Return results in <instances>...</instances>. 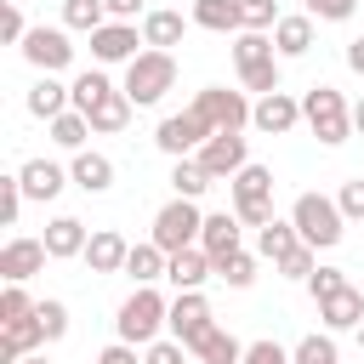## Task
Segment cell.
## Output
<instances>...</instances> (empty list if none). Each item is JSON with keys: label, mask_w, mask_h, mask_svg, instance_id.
<instances>
[{"label": "cell", "mask_w": 364, "mask_h": 364, "mask_svg": "<svg viewBox=\"0 0 364 364\" xmlns=\"http://www.w3.org/2000/svg\"><path fill=\"white\" fill-rule=\"evenodd\" d=\"M165 324H171V301H165L154 284H136V290L119 301V313H114V330H119V341H131V347H154Z\"/></svg>", "instance_id": "cell-1"}, {"label": "cell", "mask_w": 364, "mask_h": 364, "mask_svg": "<svg viewBox=\"0 0 364 364\" xmlns=\"http://www.w3.org/2000/svg\"><path fill=\"white\" fill-rule=\"evenodd\" d=\"M290 222H296L301 245H313V250H330V245H341V233H347V216H341V205H336L330 193H296Z\"/></svg>", "instance_id": "cell-2"}, {"label": "cell", "mask_w": 364, "mask_h": 364, "mask_svg": "<svg viewBox=\"0 0 364 364\" xmlns=\"http://www.w3.org/2000/svg\"><path fill=\"white\" fill-rule=\"evenodd\" d=\"M301 119H307V131H313L324 148H341V142L353 136V108L341 102L336 85H313V91H301Z\"/></svg>", "instance_id": "cell-3"}, {"label": "cell", "mask_w": 364, "mask_h": 364, "mask_svg": "<svg viewBox=\"0 0 364 364\" xmlns=\"http://www.w3.org/2000/svg\"><path fill=\"white\" fill-rule=\"evenodd\" d=\"M171 85H176V57H171V51H142L136 63H125V85H119V91H125L136 108H154Z\"/></svg>", "instance_id": "cell-4"}, {"label": "cell", "mask_w": 364, "mask_h": 364, "mask_svg": "<svg viewBox=\"0 0 364 364\" xmlns=\"http://www.w3.org/2000/svg\"><path fill=\"white\" fill-rule=\"evenodd\" d=\"M228 188H233V216L262 233V228L273 222V171H267V165H245Z\"/></svg>", "instance_id": "cell-5"}, {"label": "cell", "mask_w": 364, "mask_h": 364, "mask_svg": "<svg viewBox=\"0 0 364 364\" xmlns=\"http://www.w3.org/2000/svg\"><path fill=\"white\" fill-rule=\"evenodd\" d=\"M199 233H205V216H199L193 199H171V205H159V216H154V245H159L165 256L193 250Z\"/></svg>", "instance_id": "cell-6"}, {"label": "cell", "mask_w": 364, "mask_h": 364, "mask_svg": "<svg viewBox=\"0 0 364 364\" xmlns=\"http://www.w3.org/2000/svg\"><path fill=\"white\" fill-rule=\"evenodd\" d=\"M210 131H245L250 125V108L256 102H245V91H228V85H205L193 102H188Z\"/></svg>", "instance_id": "cell-7"}, {"label": "cell", "mask_w": 364, "mask_h": 364, "mask_svg": "<svg viewBox=\"0 0 364 364\" xmlns=\"http://www.w3.org/2000/svg\"><path fill=\"white\" fill-rule=\"evenodd\" d=\"M210 330H216V318H210V301L199 296V290H176V301H171V336L199 358V347L210 341Z\"/></svg>", "instance_id": "cell-8"}, {"label": "cell", "mask_w": 364, "mask_h": 364, "mask_svg": "<svg viewBox=\"0 0 364 364\" xmlns=\"http://www.w3.org/2000/svg\"><path fill=\"white\" fill-rule=\"evenodd\" d=\"M210 136H216V131H210V125H205V119H199L193 108H182V114L159 119V131H154V142H159V148H165L171 159H193V154H199V148H205Z\"/></svg>", "instance_id": "cell-9"}, {"label": "cell", "mask_w": 364, "mask_h": 364, "mask_svg": "<svg viewBox=\"0 0 364 364\" xmlns=\"http://www.w3.org/2000/svg\"><path fill=\"white\" fill-rule=\"evenodd\" d=\"M17 51H23V57H28V63H34L40 74H63V68L74 63L68 28H46V23H40V28H28V40H23Z\"/></svg>", "instance_id": "cell-10"}, {"label": "cell", "mask_w": 364, "mask_h": 364, "mask_svg": "<svg viewBox=\"0 0 364 364\" xmlns=\"http://www.w3.org/2000/svg\"><path fill=\"white\" fill-rule=\"evenodd\" d=\"M193 159H199V165H205L216 182H233V176L250 165V154H245V136H239V131H216V136H210V142H205Z\"/></svg>", "instance_id": "cell-11"}, {"label": "cell", "mask_w": 364, "mask_h": 364, "mask_svg": "<svg viewBox=\"0 0 364 364\" xmlns=\"http://www.w3.org/2000/svg\"><path fill=\"white\" fill-rule=\"evenodd\" d=\"M51 262V250H46V239H6V250H0V279L6 284H28L40 267Z\"/></svg>", "instance_id": "cell-12"}, {"label": "cell", "mask_w": 364, "mask_h": 364, "mask_svg": "<svg viewBox=\"0 0 364 364\" xmlns=\"http://www.w3.org/2000/svg\"><path fill=\"white\" fill-rule=\"evenodd\" d=\"M250 125H256V131H267V136L296 131V125H301V97H290V91H267V97H256Z\"/></svg>", "instance_id": "cell-13"}, {"label": "cell", "mask_w": 364, "mask_h": 364, "mask_svg": "<svg viewBox=\"0 0 364 364\" xmlns=\"http://www.w3.org/2000/svg\"><path fill=\"white\" fill-rule=\"evenodd\" d=\"M142 34H136V23H102L97 34H91V57L97 63H136L142 51Z\"/></svg>", "instance_id": "cell-14"}, {"label": "cell", "mask_w": 364, "mask_h": 364, "mask_svg": "<svg viewBox=\"0 0 364 364\" xmlns=\"http://www.w3.org/2000/svg\"><path fill=\"white\" fill-rule=\"evenodd\" d=\"M125 256H131V239H125L119 228H97L80 262H85L91 273H125Z\"/></svg>", "instance_id": "cell-15"}, {"label": "cell", "mask_w": 364, "mask_h": 364, "mask_svg": "<svg viewBox=\"0 0 364 364\" xmlns=\"http://www.w3.org/2000/svg\"><path fill=\"white\" fill-rule=\"evenodd\" d=\"M68 108H74V85H63L57 74H40V80L28 85V114H34V119L51 125V119L68 114Z\"/></svg>", "instance_id": "cell-16"}, {"label": "cell", "mask_w": 364, "mask_h": 364, "mask_svg": "<svg viewBox=\"0 0 364 364\" xmlns=\"http://www.w3.org/2000/svg\"><path fill=\"white\" fill-rule=\"evenodd\" d=\"M68 182H74L80 193H108V188H114V159L97 154V148H80L74 165H68Z\"/></svg>", "instance_id": "cell-17"}, {"label": "cell", "mask_w": 364, "mask_h": 364, "mask_svg": "<svg viewBox=\"0 0 364 364\" xmlns=\"http://www.w3.org/2000/svg\"><path fill=\"white\" fill-rule=\"evenodd\" d=\"M17 182H23V193L28 199H57L63 188H68V171L57 165V159H23V171H17Z\"/></svg>", "instance_id": "cell-18"}, {"label": "cell", "mask_w": 364, "mask_h": 364, "mask_svg": "<svg viewBox=\"0 0 364 364\" xmlns=\"http://www.w3.org/2000/svg\"><path fill=\"white\" fill-rule=\"evenodd\" d=\"M239 216L233 210H216V216H205V233H199V250L210 256V262H222V256H233V250H245L239 245Z\"/></svg>", "instance_id": "cell-19"}, {"label": "cell", "mask_w": 364, "mask_h": 364, "mask_svg": "<svg viewBox=\"0 0 364 364\" xmlns=\"http://www.w3.org/2000/svg\"><path fill=\"white\" fill-rule=\"evenodd\" d=\"M85 245H91V233H85L80 216H51V222H46V250H51V262L85 256Z\"/></svg>", "instance_id": "cell-20"}, {"label": "cell", "mask_w": 364, "mask_h": 364, "mask_svg": "<svg viewBox=\"0 0 364 364\" xmlns=\"http://www.w3.org/2000/svg\"><path fill=\"white\" fill-rule=\"evenodd\" d=\"M34 347H46V330H40V318H17V324H0V364H23Z\"/></svg>", "instance_id": "cell-21"}, {"label": "cell", "mask_w": 364, "mask_h": 364, "mask_svg": "<svg viewBox=\"0 0 364 364\" xmlns=\"http://www.w3.org/2000/svg\"><path fill=\"white\" fill-rule=\"evenodd\" d=\"M318 318H324V330H358L364 324V296L347 284V290H336V296L318 301Z\"/></svg>", "instance_id": "cell-22"}, {"label": "cell", "mask_w": 364, "mask_h": 364, "mask_svg": "<svg viewBox=\"0 0 364 364\" xmlns=\"http://www.w3.org/2000/svg\"><path fill=\"white\" fill-rule=\"evenodd\" d=\"M193 28H210V34H239L245 17H239V0H193Z\"/></svg>", "instance_id": "cell-23"}, {"label": "cell", "mask_w": 364, "mask_h": 364, "mask_svg": "<svg viewBox=\"0 0 364 364\" xmlns=\"http://www.w3.org/2000/svg\"><path fill=\"white\" fill-rule=\"evenodd\" d=\"M182 34H188L182 11H148L142 17V46L148 51H171V46H182Z\"/></svg>", "instance_id": "cell-24"}, {"label": "cell", "mask_w": 364, "mask_h": 364, "mask_svg": "<svg viewBox=\"0 0 364 364\" xmlns=\"http://www.w3.org/2000/svg\"><path fill=\"white\" fill-rule=\"evenodd\" d=\"M273 51H279V57H307V51H313V17H307V11L279 17V28H273Z\"/></svg>", "instance_id": "cell-25"}, {"label": "cell", "mask_w": 364, "mask_h": 364, "mask_svg": "<svg viewBox=\"0 0 364 364\" xmlns=\"http://www.w3.org/2000/svg\"><path fill=\"white\" fill-rule=\"evenodd\" d=\"M210 273H216V262H210V256L193 245V250H176V256H171V273H165V279H171L176 290H199Z\"/></svg>", "instance_id": "cell-26"}, {"label": "cell", "mask_w": 364, "mask_h": 364, "mask_svg": "<svg viewBox=\"0 0 364 364\" xmlns=\"http://www.w3.org/2000/svg\"><path fill=\"white\" fill-rule=\"evenodd\" d=\"M131 108H136V102H131L125 91H108V97H102V102H97V108L85 114V119H91V131L114 136V131H125V125H131Z\"/></svg>", "instance_id": "cell-27"}, {"label": "cell", "mask_w": 364, "mask_h": 364, "mask_svg": "<svg viewBox=\"0 0 364 364\" xmlns=\"http://www.w3.org/2000/svg\"><path fill=\"white\" fill-rule=\"evenodd\" d=\"M296 245H301V233H296V222H279V216H273V222H267V228L256 233V256H267L273 267H279V262H284V256H290Z\"/></svg>", "instance_id": "cell-28"}, {"label": "cell", "mask_w": 364, "mask_h": 364, "mask_svg": "<svg viewBox=\"0 0 364 364\" xmlns=\"http://www.w3.org/2000/svg\"><path fill=\"white\" fill-rule=\"evenodd\" d=\"M125 273L136 279V284H154V279H165L171 273V256L148 239V245H131V256H125Z\"/></svg>", "instance_id": "cell-29"}, {"label": "cell", "mask_w": 364, "mask_h": 364, "mask_svg": "<svg viewBox=\"0 0 364 364\" xmlns=\"http://www.w3.org/2000/svg\"><path fill=\"white\" fill-rule=\"evenodd\" d=\"M108 91H119V85H114L102 68H85V74H74V108H80V114H91V108H97Z\"/></svg>", "instance_id": "cell-30"}, {"label": "cell", "mask_w": 364, "mask_h": 364, "mask_svg": "<svg viewBox=\"0 0 364 364\" xmlns=\"http://www.w3.org/2000/svg\"><path fill=\"white\" fill-rule=\"evenodd\" d=\"M85 136H91V119H85L80 108H68V114H57V119H51V142H57V148L80 154V148H85Z\"/></svg>", "instance_id": "cell-31"}, {"label": "cell", "mask_w": 364, "mask_h": 364, "mask_svg": "<svg viewBox=\"0 0 364 364\" xmlns=\"http://www.w3.org/2000/svg\"><path fill=\"white\" fill-rule=\"evenodd\" d=\"M210 182H216V176H210L199 159H176V165H171V188H176V199H199Z\"/></svg>", "instance_id": "cell-32"}, {"label": "cell", "mask_w": 364, "mask_h": 364, "mask_svg": "<svg viewBox=\"0 0 364 364\" xmlns=\"http://www.w3.org/2000/svg\"><path fill=\"white\" fill-rule=\"evenodd\" d=\"M102 23H108V6H102V0H63V28L97 34Z\"/></svg>", "instance_id": "cell-33"}, {"label": "cell", "mask_w": 364, "mask_h": 364, "mask_svg": "<svg viewBox=\"0 0 364 364\" xmlns=\"http://www.w3.org/2000/svg\"><path fill=\"white\" fill-rule=\"evenodd\" d=\"M267 57H279V51H273V34H250V28L233 34V63H239V68H256V63H267Z\"/></svg>", "instance_id": "cell-34"}, {"label": "cell", "mask_w": 364, "mask_h": 364, "mask_svg": "<svg viewBox=\"0 0 364 364\" xmlns=\"http://www.w3.org/2000/svg\"><path fill=\"white\" fill-rule=\"evenodd\" d=\"M216 279H222V284H233V290H250V284H256V256H250V250L222 256V262H216Z\"/></svg>", "instance_id": "cell-35"}, {"label": "cell", "mask_w": 364, "mask_h": 364, "mask_svg": "<svg viewBox=\"0 0 364 364\" xmlns=\"http://www.w3.org/2000/svg\"><path fill=\"white\" fill-rule=\"evenodd\" d=\"M199 358H210V364H245V347H239V336H233V330H222V324H216V330H210V341L199 347Z\"/></svg>", "instance_id": "cell-36"}, {"label": "cell", "mask_w": 364, "mask_h": 364, "mask_svg": "<svg viewBox=\"0 0 364 364\" xmlns=\"http://www.w3.org/2000/svg\"><path fill=\"white\" fill-rule=\"evenodd\" d=\"M290 364H341L336 336H301V341H296V353H290Z\"/></svg>", "instance_id": "cell-37"}, {"label": "cell", "mask_w": 364, "mask_h": 364, "mask_svg": "<svg viewBox=\"0 0 364 364\" xmlns=\"http://www.w3.org/2000/svg\"><path fill=\"white\" fill-rule=\"evenodd\" d=\"M34 307H40V301H34V296H28L23 284H6V290H0V324H17V318H34Z\"/></svg>", "instance_id": "cell-38"}, {"label": "cell", "mask_w": 364, "mask_h": 364, "mask_svg": "<svg viewBox=\"0 0 364 364\" xmlns=\"http://www.w3.org/2000/svg\"><path fill=\"white\" fill-rule=\"evenodd\" d=\"M34 318H40V330H46V341H63V336H68V307H63L57 296H46V301L34 307Z\"/></svg>", "instance_id": "cell-39"}, {"label": "cell", "mask_w": 364, "mask_h": 364, "mask_svg": "<svg viewBox=\"0 0 364 364\" xmlns=\"http://www.w3.org/2000/svg\"><path fill=\"white\" fill-rule=\"evenodd\" d=\"M239 17H245V28H250V34L279 28V6H273V0H239Z\"/></svg>", "instance_id": "cell-40"}, {"label": "cell", "mask_w": 364, "mask_h": 364, "mask_svg": "<svg viewBox=\"0 0 364 364\" xmlns=\"http://www.w3.org/2000/svg\"><path fill=\"white\" fill-rule=\"evenodd\" d=\"M239 80H245V91H256V97L279 91V57H267V63H256V68H239Z\"/></svg>", "instance_id": "cell-41"}, {"label": "cell", "mask_w": 364, "mask_h": 364, "mask_svg": "<svg viewBox=\"0 0 364 364\" xmlns=\"http://www.w3.org/2000/svg\"><path fill=\"white\" fill-rule=\"evenodd\" d=\"M23 199H28V193H23V182H17V176H0V222H6V228H17Z\"/></svg>", "instance_id": "cell-42"}, {"label": "cell", "mask_w": 364, "mask_h": 364, "mask_svg": "<svg viewBox=\"0 0 364 364\" xmlns=\"http://www.w3.org/2000/svg\"><path fill=\"white\" fill-rule=\"evenodd\" d=\"M353 279L341 273V267H313V279H307V290H313V301H324V296H336V290H347Z\"/></svg>", "instance_id": "cell-43"}, {"label": "cell", "mask_w": 364, "mask_h": 364, "mask_svg": "<svg viewBox=\"0 0 364 364\" xmlns=\"http://www.w3.org/2000/svg\"><path fill=\"white\" fill-rule=\"evenodd\" d=\"M336 205H341V216H347V222H364V176H347V182H341V193H336Z\"/></svg>", "instance_id": "cell-44"}, {"label": "cell", "mask_w": 364, "mask_h": 364, "mask_svg": "<svg viewBox=\"0 0 364 364\" xmlns=\"http://www.w3.org/2000/svg\"><path fill=\"white\" fill-rule=\"evenodd\" d=\"M307 6V17H318V23H347L353 11H358V0H301Z\"/></svg>", "instance_id": "cell-45"}, {"label": "cell", "mask_w": 364, "mask_h": 364, "mask_svg": "<svg viewBox=\"0 0 364 364\" xmlns=\"http://www.w3.org/2000/svg\"><path fill=\"white\" fill-rule=\"evenodd\" d=\"M313 256H318L313 245H296V250H290V256L279 262V273H284V279H313V267H318Z\"/></svg>", "instance_id": "cell-46"}, {"label": "cell", "mask_w": 364, "mask_h": 364, "mask_svg": "<svg viewBox=\"0 0 364 364\" xmlns=\"http://www.w3.org/2000/svg\"><path fill=\"white\" fill-rule=\"evenodd\" d=\"M142 358H148V364H188V347H182L176 336H159V341H154Z\"/></svg>", "instance_id": "cell-47"}, {"label": "cell", "mask_w": 364, "mask_h": 364, "mask_svg": "<svg viewBox=\"0 0 364 364\" xmlns=\"http://www.w3.org/2000/svg\"><path fill=\"white\" fill-rule=\"evenodd\" d=\"M245 364H290V353L267 336V341H250V347H245Z\"/></svg>", "instance_id": "cell-48"}, {"label": "cell", "mask_w": 364, "mask_h": 364, "mask_svg": "<svg viewBox=\"0 0 364 364\" xmlns=\"http://www.w3.org/2000/svg\"><path fill=\"white\" fill-rule=\"evenodd\" d=\"M0 40H6V46H23V40H28V23H23L17 6H6V17H0Z\"/></svg>", "instance_id": "cell-49"}, {"label": "cell", "mask_w": 364, "mask_h": 364, "mask_svg": "<svg viewBox=\"0 0 364 364\" xmlns=\"http://www.w3.org/2000/svg\"><path fill=\"white\" fill-rule=\"evenodd\" d=\"M97 364H148V358H136V347H131V341H114V347H102V353H97Z\"/></svg>", "instance_id": "cell-50"}, {"label": "cell", "mask_w": 364, "mask_h": 364, "mask_svg": "<svg viewBox=\"0 0 364 364\" xmlns=\"http://www.w3.org/2000/svg\"><path fill=\"white\" fill-rule=\"evenodd\" d=\"M102 6H108V23H131L148 0H102ZM142 17H148V11H142Z\"/></svg>", "instance_id": "cell-51"}, {"label": "cell", "mask_w": 364, "mask_h": 364, "mask_svg": "<svg viewBox=\"0 0 364 364\" xmlns=\"http://www.w3.org/2000/svg\"><path fill=\"white\" fill-rule=\"evenodd\" d=\"M347 68H353V74H364V40H353V46H347Z\"/></svg>", "instance_id": "cell-52"}, {"label": "cell", "mask_w": 364, "mask_h": 364, "mask_svg": "<svg viewBox=\"0 0 364 364\" xmlns=\"http://www.w3.org/2000/svg\"><path fill=\"white\" fill-rule=\"evenodd\" d=\"M353 131H358V136H364V97H358V102H353Z\"/></svg>", "instance_id": "cell-53"}, {"label": "cell", "mask_w": 364, "mask_h": 364, "mask_svg": "<svg viewBox=\"0 0 364 364\" xmlns=\"http://www.w3.org/2000/svg\"><path fill=\"white\" fill-rule=\"evenodd\" d=\"M23 364H51V358H46V353H28V358H23Z\"/></svg>", "instance_id": "cell-54"}, {"label": "cell", "mask_w": 364, "mask_h": 364, "mask_svg": "<svg viewBox=\"0 0 364 364\" xmlns=\"http://www.w3.org/2000/svg\"><path fill=\"white\" fill-rule=\"evenodd\" d=\"M358 347H364V324H358Z\"/></svg>", "instance_id": "cell-55"}, {"label": "cell", "mask_w": 364, "mask_h": 364, "mask_svg": "<svg viewBox=\"0 0 364 364\" xmlns=\"http://www.w3.org/2000/svg\"><path fill=\"white\" fill-rule=\"evenodd\" d=\"M199 364H210V358H199Z\"/></svg>", "instance_id": "cell-56"}]
</instances>
